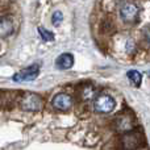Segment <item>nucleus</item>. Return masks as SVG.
Segmentation results:
<instances>
[{
	"label": "nucleus",
	"instance_id": "12",
	"mask_svg": "<svg viewBox=\"0 0 150 150\" xmlns=\"http://www.w3.org/2000/svg\"><path fill=\"white\" fill-rule=\"evenodd\" d=\"M149 76H150V73H149Z\"/></svg>",
	"mask_w": 150,
	"mask_h": 150
},
{
	"label": "nucleus",
	"instance_id": "3",
	"mask_svg": "<svg viewBox=\"0 0 150 150\" xmlns=\"http://www.w3.org/2000/svg\"><path fill=\"white\" fill-rule=\"evenodd\" d=\"M38 74H40L38 65H30L29 67L16 73L12 76V79L15 82H32V80H34L38 76Z\"/></svg>",
	"mask_w": 150,
	"mask_h": 150
},
{
	"label": "nucleus",
	"instance_id": "8",
	"mask_svg": "<svg viewBox=\"0 0 150 150\" xmlns=\"http://www.w3.org/2000/svg\"><path fill=\"white\" fill-rule=\"evenodd\" d=\"M127 76L128 79L130 80V83H132L133 86H136V87H138V86L141 84V80H142V75L138 73L137 70H130L127 73Z\"/></svg>",
	"mask_w": 150,
	"mask_h": 150
},
{
	"label": "nucleus",
	"instance_id": "4",
	"mask_svg": "<svg viewBox=\"0 0 150 150\" xmlns=\"http://www.w3.org/2000/svg\"><path fill=\"white\" fill-rule=\"evenodd\" d=\"M52 103H53V107H54L55 109H58V111H69V109H71V107H73L74 100L67 93H57V95L53 98Z\"/></svg>",
	"mask_w": 150,
	"mask_h": 150
},
{
	"label": "nucleus",
	"instance_id": "7",
	"mask_svg": "<svg viewBox=\"0 0 150 150\" xmlns=\"http://www.w3.org/2000/svg\"><path fill=\"white\" fill-rule=\"evenodd\" d=\"M13 32V24L9 18H0V37H7Z\"/></svg>",
	"mask_w": 150,
	"mask_h": 150
},
{
	"label": "nucleus",
	"instance_id": "5",
	"mask_svg": "<svg viewBox=\"0 0 150 150\" xmlns=\"http://www.w3.org/2000/svg\"><path fill=\"white\" fill-rule=\"evenodd\" d=\"M120 15H121V18L124 21L132 23V21L136 20V17L138 15V7L133 3H125L120 9Z\"/></svg>",
	"mask_w": 150,
	"mask_h": 150
},
{
	"label": "nucleus",
	"instance_id": "10",
	"mask_svg": "<svg viewBox=\"0 0 150 150\" xmlns=\"http://www.w3.org/2000/svg\"><path fill=\"white\" fill-rule=\"evenodd\" d=\"M63 21V15H62V12H59V11H55L54 13H53V16H52V23H53V25L54 26H58Z\"/></svg>",
	"mask_w": 150,
	"mask_h": 150
},
{
	"label": "nucleus",
	"instance_id": "6",
	"mask_svg": "<svg viewBox=\"0 0 150 150\" xmlns=\"http://www.w3.org/2000/svg\"><path fill=\"white\" fill-rule=\"evenodd\" d=\"M55 65L61 69V70H69L73 67L74 65V55L71 53H63L55 61Z\"/></svg>",
	"mask_w": 150,
	"mask_h": 150
},
{
	"label": "nucleus",
	"instance_id": "11",
	"mask_svg": "<svg viewBox=\"0 0 150 150\" xmlns=\"http://www.w3.org/2000/svg\"><path fill=\"white\" fill-rule=\"evenodd\" d=\"M145 36H146V38L150 41V26H148L146 28V30H145Z\"/></svg>",
	"mask_w": 150,
	"mask_h": 150
},
{
	"label": "nucleus",
	"instance_id": "9",
	"mask_svg": "<svg viewBox=\"0 0 150 150\" xmlns=\"http://www.w3.org/2000/svg\"><path fill=\"white\" fill-rule=\"evenodd\" d=\"M38 33H40V36H41V38L44 40V41H54V34H53L52 32L46 30L45 28H42V26L38 28Z\"/></svg>",
	"mask_w": 150,
	"mask_h": 150
},
{
	"label": "nucleus",
	"instance_id": "2",
	"mask_svg": "<svg viewBox=\"0 0 150 150\" xmlns=\"http://www.w3.org/2000/svg\"><path fill=\"white\" fill-rule=\"evenodd\" d=\"M116 107V101L109 95H99L93 101V108L99 113H109Z\"/></svg>",
	"mask_w": 150,
	"mask_h": 150
},
{
	"label": "nucleus",
	"instance_id": "1",
	"mask_svg": "<svg viewBox=\"0 0 150 150\" xmlns=\"http://www.w3.org/2000/svg\"><path fill=\"white\" fill-rule=\"evenodd\" d=\"M21 104V108L24 111H28V112H38L40 109L42 108V99L40 98L37 93L33 92H26L23 95L20 100Z\"/></svg>",
	"mask_w": 150,
	"mask_h": 150
}]
</instances>
